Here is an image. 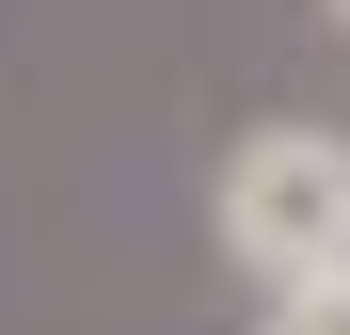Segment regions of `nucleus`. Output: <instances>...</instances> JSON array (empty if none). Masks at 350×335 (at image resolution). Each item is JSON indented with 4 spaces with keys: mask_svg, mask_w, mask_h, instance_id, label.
<instances>
[{
    "mask_svg": "<svg viewBox=\"0 0 350 335\" xmlns=\"http://www.w3.org/2000/svg\"><path fill=\"white\" fill-rule=\"evenodd\" d=\"M207 240L255 271V288H303V271H350V128H239L207 176Z\"/></svg>",
    "mask_w": 350,
    "mask_h": 335,
    "instance_id": "obj_1",
    "label": "nucleus"
},
{
    "mask_svg": "<svg viewBox=\"0 0 350 335\" xmlns=\"http://www.w3.org/2000/svg\"><path fill=\"white\" fill-rule=\"evenodd\" d=\"M255 335H350V271H303V288H255Z\"/></svg>",
    "mask_w": 350,
    "mask_h": 335,
    "instance_id": "obj_2",
    "label": "nucleus"
},
{
    "mask_svg": "<svg viewBox=\"0 0 350 335\" xmlns=\"http://www.w3.org/2000/svg\"><path fill=\"white\" fill-rule=\"evenodd\" d=\"M334 32H350V0H334Z\"/></svg>",
    "mask_w": 350,
    "mask_h": 335,
    "instance_id": "obj_3",
    "label": "nucleus"
}]
</instances>
